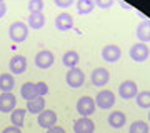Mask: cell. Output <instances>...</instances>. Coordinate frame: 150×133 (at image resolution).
<instances>
[{
    "mask_svg": "<svg viewBox=\"0 0 150 133\" xmlns=\"http://www.w3.org/2000/svg\"><path fill=\"white\" fill-rule=\"evenodd\" d=\"M27 25L30 28H35V30H40L45 27V15L43 13H30L27 18Z\"/></svg>",
    "mask_w": 150,
    "mask_h": 133,
    "instance_id": "20",
    "label": "cell"
},
{
    "mask_svg": "<svg viewBox=\"0 0 150 133\" xmlns=\"http://www.w3.org/2000/svg\"><path fill=\"white\" fill-rule=\"evenodd\" d=\"M7 15V4L0 0V18H4Z\"/></svg>",
    "mask_w": 150,
    "mask_h": 133,
    "instance_id": "32",
    "label": "cell"
},
{
    "mask_svg": "<svg viewBox=\"0 0 150 133\" xmlns=\"http://www.w3.org/2000/svg\"><path fill=\"white\" fill-rule=\"evenodd\" d=\"M8 37H10V40L13 43L25 42L28 37V25L22 20H17L13 23H10V27H8Z\"/></svg>",
    "mask_w": 150,
    "mask_h": 133,
    "instance_id": "1",
    "label": "cell"
},
{
    "mask_svg": "<svg viewBox=\"0 0 150 133\" xmlns=\"http://www.w3.org/2000/svg\"><path fill=\"white\" fill-rule=\"evenodd\" d=\"M15 87V80L12 73H0V90L4 91H12Z\"/></svg>",
    "mask_w": 150,
    "mask_h": 133,
    "instance_id": "21",
    "label": "cell"
},
{
    "mask_svg": "<svg viewBox=\"0 0 150 133\" xmlns=\"http://www.w3.org/2000/svg\"><path fill=\"white\" fill-rule=\"evenodd\" d=\"M20 93H22V98L25 101H30V100H35L38 96L37 90H35V83H32V82H25L23 85H22L20 88Z\"/></svg>",
    "mask_w": 150,
    "mask_h": 133,
    "instance_id": "18",
    "label": "cell"
},
{
    "mask_svg": "<svg viewBox=\"0 0 150 133\" xmlns=\"http://www.w3.org/2000/svg\"><path fill=\"white\" fill-rule=\"evenodd\" d=\"M150 128H149V123L144 122V120H137L130 125L129 128V133H149Z\"/></svg>",
    "mask_w": 150,
    "mask_h": 133,
    "instance_id": "25",
    "label": "cell"
},
{
    "mask_svg": "<svg viewBox=\"0 0 150 133\" xmlns=\"http://www.w3.org/2000/svg\"><path fill=\"white\" fill-rule=\"evenodd\" d=\"M108 125L112 128H122L125 123H127V117H125V113L117 110V112H112L108 115Z\"/></svg>",
    "mask_w": 150,
    "mask_h": 133,
    "instance_id": "16",
    "label": "cell"
},
{
    "mask_svg": "<svg viewBox=\"0 0 150 133\" xmlns=\"http://www.w3.org/2000/svg\"><path fill=\"white\" fill-rule=\"evenodd\" d=\"M130 53V58L134 60V62H137V63H142V62H145V60H149L150 57V48L149 45H145V43H135V45H132L129 50Z\"/></svg>",
    "mask_w": 150,
    "mask_h": 133,
    "instance_id": "2",
    "label": "cell"
},
{
    "mask_svg": "<svg viewBox=\"0 0 150 133\" xmlns=\"http://www.w3.org/2000/svg\"><path fill=\"white\" fill-rule=\"evenodd\" d=\"M118 93L123 100H130V98H135L137 93H139V88H137V83L134 80H125L118 85Z\"/></svg>",
    "mask_w": 150,
    "mask_h": 133,
    "instance_id": "6",
    "label": "cell"
},
{
    "mask_svg": "<svg viewBox=\"0 0 150 133\" xmlns=\"http://www.w3.org/2000/svg\"><path fill=\"white\" fill-rule=\"evenodd\" d=\"M38 125H40V128H45V130L55 127L57 125V113L54 110H43L38 115Z\"/></svg>",
    "mask_w": 150,
    "mask_h": 133,
    "instance_id": "12",
    "label": "cell"
},
{
    "mask_svg": "<svg viewBox=\"0 0 150 133\" xmlns=\"http://www.w3.org/2000/svg\"><path fill=\"white\" fill-rule=\"evenodd\" d=\"M17 106V98L13 93L5 91V93H0V112L2 113H12Z\"/></svg>",
    "mask_w": 150,
    "mask_h": 133,
    "instance_id": "9",
    "label": "cell"
},
{
    "mask_svg": "<svg viewBox=\"0 0 150 133\" xmlns=\"http://www.w3.org/2000/svg\"><path fill=\"white\" fill-rule=\"evenodd\" d=\"M95 101L92 96H82L77 101V112L80 113V117H90L95 113Z\"/></svg>",
    "mask_w": 150,
    "mask_h": 133,
    "instance_id": "5",
    "label": "cell"
},
{
    "mask_svg": "<svg viewBox=\"0 0 150 133\" xmlns=\"http://www.w3.org/2000/svg\"><path fill=\"white\" fill-rule=\"evenodd\" d=\"M135 35H137V38L140 40V43L149 45V42H150V22H149V20L140 22L139 25H137Z\"/></svg>",
    "mask_w": 150,
    "mask_h": 133,
    "instance_id": "15",
    "label": "cell"
},
{
    "mask_svg": "<svg viewBox=\"0 0 150 133\" xmlns=\"http://www.w3.org/2000/svg\"><path fill=\"white\" fill-rule=\"evenodd\" d=\"M65 80H67V85H69L70 88H80V87H83V83H85V73H83L80 68H70L69 72H67Z\"/></svg>",
    "mask_w": 150,
    "mask_h": 133,
    "instance_id": "4",
    "label": "cell"
},
{
    "mask_svg": "<svg viewBox=\"0 0 150 133\" xmlns=\"http://www.w3.org/2000/svg\"><path fill=\"white\" fill-rule=\"evenodd\" d=\"M2 133H22V130L18 127H13V125H12V127H7Z\"/></svg>",
    "mask_w": 150,
    "mask_h": 133,
    "instance_id": "31",
    "label": "cell"
},
{
    "mask_svg": "<svg viewBox=\"0 0 150 133\" xmlns=\"http://www.w3.org/2000/svg\"><path fill=\"white\" fill-rule=\"evenodd\" d=\"M62 62H64L65 67H69V68H77V65L80 62V55L75 52V50H67L64 53V57H62Z\"/></svg>",
    "mask_w": 150,
    "mask_h": 133,
    "instance_id": "19",
    "label": "cell"
},
{
    "mask_svg": "<svg viewBox=\"0 0 150 133\" xmlns=\"http://www.w3.org/2000/svg\"><path fill=\"white\" fill-rule=\"evenodd\" d=\"M25 117H27V110H23V108H15L13 112H12V125L13 127H18L20 128L25 122Z\"/></svg>",
    "mask_w": 150,
    "mask_h": 133,
    "instance_id": "23",
    "label": "cell"
},
{
    "mask_svg": "<svg viewBox=\"0 0 150 133\" xmlns=\"http://www.w3.org/2000/svg\"><path fill=\"white\" fill-rule=\"evenodd\" d=\"M43 0H30L27 4V8H28V12L30 13H42V10H43Z\"/></svg>",
    "mask_w": 150,
    "mask_h": 133,
    "instance_id": "26",
    "label": "cell"
},
{
    "mask_svg": "<svg viewBox=\"0 0 150 133\" xmlns=\"http://www.w3.org/2000/svg\"><path fill=\"white\" fill-rule=\"evenodd\" d=\"M47 133H67L64 130L62 127H59V125H55V127H52V128H48L47 130Z\"/></svg>",
    "mask_w": 150,
    "mask_h": 133,
    "instance_id": "30",
    "label": "cell"
},
{
    "mask_svg": "<svg viewBox=\"0 0 150 133\" xmlns=\"http://www.w3.org/2000/svg\"><path fill=\"white\" fill-rule=\"evenodd\" d=\"M75 7H77V10H79L80 15H88L95 8L92 0H79V2H75Z\"/></svg>",
    "mask_w": 150,
    "mask_h": 133,
    "instance_id": "22",
    "label": "cell"
},
{
    "mask_svg": "<svg viewBox=\"0 0 150 133\" xmlns=\"http://www.w3.org/2000/svg\"><path fill=\"white\" fill-rule=\"evenodd\" d=\"M122 57V50L117 45H105L102 48V60L107 63H115Z\"/></svg>",
    "mask_w": 150,
    "mask_h": 133,
    "instance_id": "7",
    "label": "cell"
},
{
    "mask_svg": "<svg viewBox=\"0 0 150 133\" xmlns=\"http://www.w3.org/2000/svg\"><path fill=\"white\" fill-rule=\"evenodd\" d=\"M93 101H95V106L102 108V110H108L115 105V95L110 90H100Z\"/></svg>",
    "mask_w": 150,
    "mask_h": 133,
    "instance_id": "3",
    "label": "cell"
},
{
    "mask_svg": "<svg viewBox=\"0 0 150 133\" xmlns=\"http://www.w3.org/2000/svg\"><path fill=\"white\" fill-rule=\"evenodd\" d=\"M54 62H55V57L50 50H40V52L35 55V65L42 70L50 68V67L54 65Z\"/></svg>",
    "mask_w": 150,
    "mask_h": 133,
    "instance_id": "8",
    "label": "cell"
},
{
    "mask_svg": "<svg viewBox=\"0 0 150 133\" xmlns=\"http://www.w3.org/2000/svg\"><path fill=\"white\" fill-rule=\"evenodd\" d=\"M45 110V100L43 96H37L35 100L27 101V112L32 113V115H40V113Z\"/></svg>",
    "mask_w": 150,
    "mask_h": 133,
    "instance_id": "17",
    "label": "cell"
},
{
    "mask_svg": "<svg viewBox=\"0 0 150 133\" xmlns=\"http://www.w3.org/2000/svg\"><path fill=\"white\" fill-rule=\"evenodd\" d=\"M135 100H137V105H139L140 108L149 110V108H150V91L149 90L139 91V93H137V96H135Z\"/></svg>",
    "mask_w": 150,
    "mask_h": 133,
    "instance_id": "24",
    "label": "cell"
},
{
    "mask_svg": "<svg viewBox=\"0 0 150 133\" xmlns=\"http://www.w3.org/2000/svg\"><path fill=\"white\" fill-rule=\"evenodd\" d=\"M35 90H37L38 96H45L48 93V85L45 82H37L35 83Z\"/></svg>",
    "mask_w": 150,
    "mask_h": 133,
    "instance_id": "27",
    "label": "cell"
},
{
    "mask_svg": "<svg viewBox=\"0 0 150 133\" xmlns=\"http://www.w3.org/2000/svg\"><path fill=\"white\" fill-rule=\"evenodd\" d=\"M74 132L75 133H93L95 132V123L90 120V117H80L74 123Z\"/></svg>",
    "mask_w": 150,
    "mask_h": 133,
    "instance_id": "10",
    "label": "cell"
},
{
    "mask_svg": "<svg viewBox=\"0 0 150 133\" xmlns=\"http://www.w3.org/2000/svg\"><path fill=\"white\" fill-rule=\"evenodd\" d=\"M8 68L13 75H22L27 70V58L23 55H13L8 62Z\"/></svg>",
    "mask_w": 150,
    "mask_h": 133,
    "instance_id": "11",
    "label": "cell"
},
{
    "mask_svg": "<svg viewBox=\"0 0 150 133\" xmlns=\"http://www.w3.org/2000/svg\"><path fill=\"white\" fill-rule=\"evenodd\" d=\"M55 28H57L59 32L72 30V28H74V17L70 15V13H67V12L57 15V18H55Z\"/></svg>",
    "mask_w": 150,
    "mask_h": 133,
    "instance_id": "13",
    "label": "cell"
},
{
    "mask_svg": "<svg viewBox=\"0 0 150 133\" xmlns=\"http://www.w3.org/2000/svg\"><path fill=\"white\" fill-rule=\"evenodd\" d=\"M108 80H110V73H108L107 68H103V67H98L92 72V83L95 87H103L108 83Z\"/></svg>",
    "mask_w": 150,
    "mask_h": 133,
    "instance_id": "14",
    "label": "cell"
},
{
    "mask_svg": "<svg viewBox=\"0 0 150 133\" xmlns=\"http://www.w3.org/2000/svg\"><path fill=\"white\" fill-rule=\"evenodd\" d=\"M113 0H95L93 2V5L95 7H100V8H110V7H113Z\"/></svg>",
    "mask_w": 150,
    "mask_h": 133,
    "instance_id": "29",
    "label": "cell"
},
{
    "mask_svg": "<svg viewBox=\"0 0 150 133\" xmlns=\"http://www.w3.org/2000/svg\"><path fill=\"white\" fill-rule=\"evenodd\" d=\"M54 5L60 7V8H69V7L75 5L74 0H54Z\"/></svg>",
    "mask_w": 150,
    "mask_h": 133,
    "instance_id": "28",
    "label": "cell"
}]
</instances>
